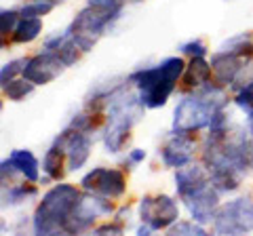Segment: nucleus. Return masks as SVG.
Here are the masks:
<instances>
[{
	"mask_svg": "<svg viewBox=\"0 0 253 236\" xmlns=\"http://www.w3.org/2000/svg\"><path fill=\"white\" fill-rule=\"evenodd\" d=\"M243 66V57H236L232 53H226L221 51L217 55H213L211 59V76H213V82H217L221 86L226 84H232L236 74Z\"/></svg>",
	"mask_w": 253,
	"mask_h": 236,
	"instance_id": "obj_14",
	"label": "nucleus"
},
{
	"mask_svg": "<svg viewBox=\"0 0 253 236\" xmlns=\"http://www.w3.org/2000/svg\"><path fill=\"white\" fill-rule=\"evenodd\" d=\"M32 196H36V188L26 186V184H19V186H11L9 190L4 188L2 200H4V204H19V202H23L26 198H32Z\"/></svg>",
	"mask_w": 253,
	"mask_h": 236,
	"instance_id": "obj_20",
	"label": "nucleus"
},
{
	"mask_svg": "<svg viewBox=\"0 0 253 236\" xmlns=\"http://www.w3.org/2000/svg\"><path fill=\"white\" fill-rule=\"evenodd\" d=\"M139 217L152 230H165L171 228L179 217L177 202L167 194L161 196H144L139 202Z\"/></svg>",
	"mask_w": 253,
	"mask_h": 236,
	"instance_id": "obj_7",
	"label": "nucleus"
},
{
	"mask_svg": "<svg viewBox=\"0 0 253 236\" xmlns=\"http://www.w3.org/2000/svg\"><path fill=\"white\" fill-rule=\"evenodd\" d=\"M221 51L232 53L236 57H249L253 55V38L249 34H236L221 44Z\"/></svg>",
	"mask_w": 253,
	"mask_h": 236,
	"instance_id": "obj_19",
	"label": "nucleus"
},
{
	"mask_svg": "<svg viewBox=\"0 0 253 236\" xmlns=\"http://www.w3.org/2000/svg\"><path fill=\"white\" fill-rule=\"evenodd\" d=\"M236 106L245 110V114L247 112H253V82H249L247 86H243V89L236 93Z\"/></svg>",
	"mask_w": 253,
	"mask_h": 236,
	"instance_id": "obj_24",
	"label": "nucleus"
},
{
	"mask_svg": "<svg viewBox=\"0 0 253 236\" xmlns=\"http://www.w3.org/2000/svg\"><path fill=\"white\" fill-rule=\"evenodd\" d=\"M26 61L28 59H15V61H9V64L2 66V72H0V78H2V84L13 80L15 76L19 72H23V68H26Z\"/></svg>",
	"mask_w": 253,
	"mask_h": 236,
	"instance_id": "obj_25",
	"label": "nucleus"
},
{
	"mask_svg": "<svg viewBox=\"0 0 253 236\" xmlns=\"http://www.w3.org/2000/svg\"><path fill=\"white\" fill-rule=\"evenodd\" d=\"M2 89H4V95L9 97V99H13V101H21L26 95H30L32 93V89H34V84H32L30 80H9V82H4L2 84Z\"/></svg>",
	"mask_w": 253,
	"mask_h": 236,
	"instance_id": "obj_21",
	"label": "nucleus"
},
{
	"mask_svg": "<svg viewBox=\"0 0 253 236\" xmlns=\"http://www.w3.org/2000/svg\"><path fill=\"white\" fill-rule=\"evenodd\" d=\"M6 160H9L28 182H38V160L30 150H15V152H11V156Z\"/></svg>",
	"mask_w": 253,
	"mask_h": 236,
	"instance_id": "obj_16",
	"label": "nucleus"
},
{
	"mask_svg": "<svg viewBox=\"0 0 253 236\" xmlns=\"http://www.w3.org/2000/svg\"><path fill=\"white\" fill-rule=\"evenodd\" d=\"M53 6H55L53 0H32V2L21 6L19 15L21 17H44L46 13L53 11Z\"/></svg>",
	"mask_w": 253,
	"mask_h": 236,
	"instance_id": "obj_22",
	"label": "nucleus"
},
{
	"mask_svg": "<svg viewBox=\"0 0 253 236\" xmlns=\"http://www.w3.org/2000/svg\"><path fill=\"white\" fill-rule=\"evenodd\" d=\"M251 78H253V61H251V64H243V66H241L239 74H236L234 82H232V89L241 91L243 86H247V84L251 82Z\"/></svg>",
	"mask_w": 253,
	"mask_h": 236,
	"instance_id": "obj_26",
	"label": "nucleus"
},
{
	"mask_svg": "<svg viewBox=\"0 0 253 236\" xmlns=\"http://www.w3.org/2000/svg\"><path fill=\"white\" fill-rule=\"evenodd\" d=\"M213 114H215V110H213L199 93H194L192 97H186L177 104L175 114H173V131L192 133L203 127H209Z\"/></svg>",
	"mask_w": 253,
	"mask_h": 236,
	"instance_id": "obj_5",
	"label": "nucleus"
},
{
	"mask_svg": "<svg viewBox=\"0 0 253 236\" xmlns=\"http://www.w3.org/2000/svg\"><path fill=\"white\" fill-rule=\"evenodd\" d=\"M101 232H114V234H121L123 232V226L121 224H106V226H99L95 234H101Z\"/></svg>",
	"mask_w": 253,
	"mask_h": 236,
	"instance_id": "obj_30",
	"label": "nucleus"
},
{
	"mask_svg": "<svg viewBox=\"0 0 253 236\" xmlns=\"http://www.w3.org/2000/svg\"><path fill=\"white\" fill-rule=\"evenodd\" d=\"M181 53L192 55V57H205V55H207V46H205L201 40H192V42L181 44Z\"/></svg>",
	"mask_w": 253,
	"mask_h": 236,
	"instance_id": "obj_29",
	"label": "nucleus"
},
{
	"mask_svg": "<svg viewBox=\"0 0 253 236\" xmlns=\"http://www.w3.org/2000/svg\"><path fill=\"white\" fill-rule=\"evenodd\" d=\"M63 61L51 51H44L36 57H32L26 61V68H23V78L30 80L32 84H49L55 78H59L63 72Z\"/></svg>",
	"mask_w": 253,
	"mask_h": 236,
	"instance_id": "obj_9",
	"label": "nucleus"
},
{
	"mask_svg": "<svg viewBox=\"0 0 253 236\" xmlns=\"http://www.w3.org/2000/svg\"><path fill=\"white\" fill-rule=\"evenodd\" d=\"M55 144L61 146L66 150V158H68V169L70 171H78L83 169V164L89 160V154H91V137L83 131H76V129H70V131H63L61 135L55 139Z\"/></svg>",
	"mask_w": 253,
	"mask_h": 236,
	"instance_id": "obj_11",
	"label": "nucleus"
},
{
	"mask_svg": "<svg viewBox=\"0 0 253 236\" xmlns=\"http://www.w3.org/2000/svg\"><path fill=\"white\" fill-rule=\"evenodd\" d=\"M83 188L86 192L106 196V198H121L126 190L125 175L118 169H104V167H95L83 177Z\"/></svg>",
	"mask_w": 253,
	"mask_h": 236,
	"instance_id": "obj_8",
	"label": "nucleus"
},
{
	"mask_svg": "<svg viewBox=\"0 0 253 236\" xmlns=\"http://www.w3.org/2000/svg\"><path fill=\"white\" fill-rule=\"evenodd\" d=\"M211 184L209 182V171L201 167V164L188 162L184 167H179L175 173V190L181 198H186L192 192H196L199 188Z\"/></svg>",
	"mask_w": 253,
	"mask_h": 236,
	"instance_id": "obj_13",
	"label": "nucleus"
},
{
	"mask_svg": "<svg viewBox=\"0 0 253 236\" xmlns=\"http://www.w3.org/2000/svg\"><path fill=\"white\" fill-rule=\"evenodd\" d=\"M126 2H137V0H126Z\"/></svg>",
	"mask_w": 253,
	"mask_h": 236,
	"instance_id": "obj_32",
	"label": "nucleus"
},
{
	"mask_svg": "<svg viewBox=\"0 0 253 236\" xmlns=\"http://www.w3.org/2000/svg\"><path fill=\"white\" fill-rule=\"evenodd\" d=\"M118 15H121V11L112 13V11H101V9L86 6V9H83L76 15V19L72 21V26H70V36H72V40L78 44L81 51H91L93 44L106 32V28L114 19H118Z\"/></svg>",
	"mask_w": 253,
	"mask_h": 236,
	"instance_id": "obj_3",
	"label": "nucleus"
},
{
	"mask_svg": "<svg viewBox=\"0 0 253 236\" xmlns=\"http://www.w3.org/2000/svg\"><path fill=\"white\" fill-rule=\"evenodd\" d=\"M146 158V152L144 150H131V154H129V160L131 162H141Z\"/></svg>",
	"mask_w": 253,
	"mask_h": 236,
	"instance_id": "obj_31",
	"label": "nucleus"
},
{
	"mask_svg": "<svg viewBox=\"0 0 253 236\" xmlns=\"http://www.w3.org/2000/svg\"><path fill=\"white\" fill-rule=\"evenodd\" d=\"M123 2L125 0H86V4L93 9H101V11H123Z\"/></svg>",
	"mask_w": 253,
	"mask_h": 236,
	"instance_id": "obj_28",
	"label": "nucleus"
},
{
	"mask_svg": "<svg viewBox=\"0 0 253 236\" xmlns=\"http://www.w3.org/2000/svg\"><path fill=\"white\" fill-rule=\"evenodd\" d=\"M171 232L173 234H205V228L203 224L194 222V219H184V222H175L171 226Z\"/></svg>",
	"mask_w": 253,
	"mask_h": 236,
	"instance_id": "obj_23",
	"label": "nucleus"
},
{
	"mask_svg": "<svg viewBox=\"0 0 253 236\" xmlns=\"http://www.w3.org/2000/svg\"><path fill=\"white\" fill-rule=\"evenodd\" d=\"M17 17H21L17 11H2V17H0V30H2V36L15 32V28H17Z\"/></svg>",
	"mask_w": 253,
	"mask_h": 236,
	"instance_id": "obj_27",
	"label": "nucleus"
},
{
	"mask_svg": "<svg viewBox=\"0 0 253 236\" xmlns=\"http://www.w3.org/2000/svg\"><path fill=\"white\" fill-rule=\"evenodd\" d=\"M63 154H66V150H63L61 146L55 144L53 148H49L44 154V160H42V169L44 173L49 175L51 179H59L63 175Z\"/></svg>",
	"mask_w": 253,
	"mask_h": 236,
	"instance_id": "obj_18",
	"label": "nucleus"
},
{
	"mask_svg": "<svg viewBox=\"0 0 253 236\" xmlns=\"http://www.w3.org/2000/svg\"><path fill=\"white\" fill-rule=\"evenodd\" d=\"M81 192L70 184H57L42 196L34 213V232L36 234H55L66 228L68 219L72 217L74 207Z\"/></svg>",
	"mask_w": 253,
	"mask_h": 236,
	"instance_id": "obj_2",
	"label": "nucleus"
},
{
	"mask_svg": "<svg viewBox=\"0 0 253 236\" xmlns=\"http://www.w3.org/2000/svg\"><path fill=\"white\" fill-rule=\"evenodd\" d=\"M211 78V64L205 61V57H192L184 70V82L188 89H201Z\"/></svg>",
	"mask_w": 253,
	"mask_h": 236,
	"instance_id": "obj_15",
	"label": "nucleus"
},
{
	"mask_svg": "<svg viewBox=\"0 0 253 236\" xmlns=\"http://www.w3.org/2000/svg\"><path fill=\"white\" fill-rule=\"evenodd\" d=\"M192 150H194V139L190 137V133L173 131V135L161 150V160L165 162V167L179 169L184 164L192 162Z\"/></svg>",
	"mask_w": 253,
	"mask_h": 236,
	"instance_id": "obj_12",
	"label": "nucleus"
},
{
	"mask_svg": "<svg viewBox=\"0 0 253 236\" xmlns=\"http://www.w3.org/2000/svg\"><path fill=\"white\" fill-rule=\"evenodd\" d=\"M213 230L217 234H245L253 230V198L243 196L221 204L213 217Z\"/></svg>",
	"mask_w": 253,
	"mask_h": 236,
	"instance_id": "obj_4",
	"label": "nucleus"
},
{
	"mask_svg": "<svg viewBox=\"0 0 253 236\" xmlns=\"http://www.w3.org/2000/svg\"><path fill=\"white\" fill-rule=\"evenodd\" d=\"M184 59L167 57L156 68H141L133 72L129 80L137 86V95L146 108H163L175 91V82L184 74Z\"/></svg>",
	"mask_w": 253,
	"mask_h": 236,
	"instance_id": "obj_1",
	"label": "nucleus"
},
{
	"mask_svg": "<svg viewBox=\"0 0 253 236\" xmlns=\"http://www.w3.org/2000/svg\"><path fill=\"white\" fill-rule=\"evenodd\" d=\"M42 32V21L38 17H21V21L17 23L13 32V42H19V44H26L32 42L34 38H38Z\"/></svg>",
	"mask_w": 253,
	"mask_h": 236,
	"instance_id": "obj_17",
	"label": "nucleus"
},
{
	"mask_svg": "<svg viewBox=\"0 0 253 236\" xmlns=\"http://www.w3.org/2000/svg\"><path fill=\"white\" fill-rule=\"evenodd\" d=\"M112 213V204L106 196H93V194H84L78 198L76 207H74V213L72 217L68 219L63 232L68 234H78V232H84L93 228V222L101 215H110Z\"/></svg>",
	"mask_w": 253,
	"mask_h": 236,
	"instance_id": "obj_6",
	"label": "nucleus"
},
{
	"mask_svg": "<svg viewBox=\"0 0 253 236\" xmlns=\"http://www.w3.org/2000/svg\"><path fill=\"white\" fill-rule=\"evenodd\" d=\"M184 200H186V207L190 211V217L203 226L213 222V217H215L217 209H219V192L211 184L199 188L196 192L186 196Z\"/></svg>",
	"mask_w": 253,
	"mask_h": 236,
	"instance_id": "obj_10",
	"label": "nucleus"
}]
</instances>
